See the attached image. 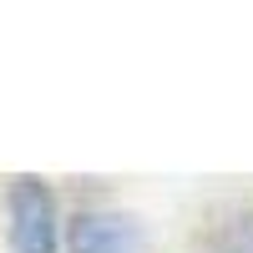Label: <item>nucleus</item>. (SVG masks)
<instances>
[{
	"label": "nucleus",
	"mask_w": 253,
	"mask_h": 253,
	"mask_svg": "<svg viewBox=\"0 0 253 253\" xmlns=\"http://www.w3.org/2000/svg\"><path fill=\"white\" fill-rule=\"evenodd\" d=\"M5 208H10V253H61L56 193L41 177H15Z\"/></svg>",
	"instance_id": "obj_1"
},
{
	"label": "nucleus",
	"mask_w": 253,
	"mask_h": 253,
	"mask_svg": "<svg viewBox=\"0 0 253 253\" xmlns=\"http://www.w3.org/2000/svg\"><path fill=\"white\" fill-rule=\"evenodd\" d=\"M71 253H142V228L126 213H107V208H91V213L71 218L66 233Z\"/></svg>",
	"instance_id": "obj_2"
},
{
	"label": "nucleus",
	"mask_w": 253,
	"mask_h": 253,
	"mask_svg": "<svg viewBox=\"0 0 253 253\" xmlns=\"http://www.w3.org/2000/svg\"><path fill=\"white\" fill-rule=\"evenodd\" d=\"M213 253H253V203L228 208L213 228Z\"/></svg>",
	"instance_id": "obj_3"
}]
</instances>
